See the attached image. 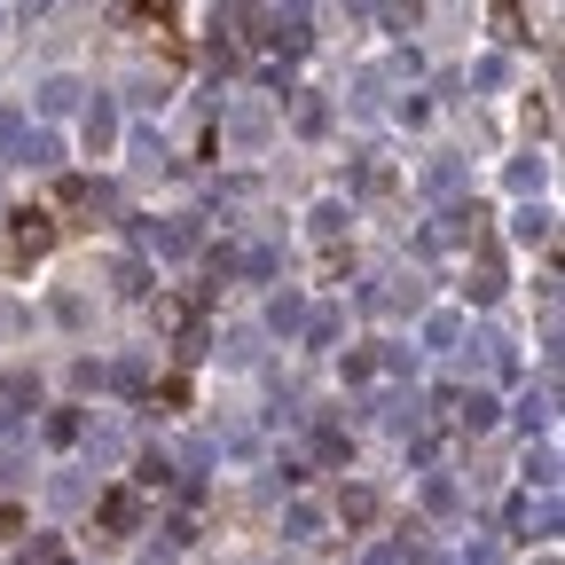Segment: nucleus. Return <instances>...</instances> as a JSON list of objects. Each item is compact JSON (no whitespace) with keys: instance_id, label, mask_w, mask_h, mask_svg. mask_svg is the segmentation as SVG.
Here are the masks:
<instances>
[{"instance_id":"f257e3e1","label":"nucleus","mask_w":565,"mask_h":565,"mask_svg":"<svg viewBox=\"0 0 565 565\" xmlns=\"http://www.w3.org/2000/svg\"><path fill=\"white\" fill-rule=\"evenodd\" d=\"M47 244H55V221H47V212H17V252L40 259Z\"/></svg>"},{"instance_id":"f03ea898","label":"nucleus","mask_w":565,"mask_h":565,"mask_svg":"<svg viewBox=\"0 0 565 565\" xmlns=\"http://www.w3.org/2000/svg\"><path fill=\"white\" fill-rule=\"evenodd\" d=\"M134 519H141V503H134V494L118 487V494H110V503H103V526H110V534H126Z\"/></svg>"},{"instance_id":"7ed1b4c3","label":"nucleus","mask_w":565,"mask_h":565,"mask_svg":"<svg viewBox=\"0 0 565 565\" xmlns=\"http://www.w3.org/2000/svg\"><path fill=\"white\" fill-rule=\"evenodd\" d=\"M519 24H526V17H519V0H494V40H526Z\"/></svg>"},{"instance_id":"20e7f679","label":"nucleus","mask_w":565,"mask_h":565,"mask_svg":"<svg viewBox=\"0 0 565 565\" xmlns=\"http://www.w3.org/2000/svg\"><path fill=\"white\" fill-rule=\"evenodd\" d=\"M345 519H353V526H370V519H377V494H370V487H353V494H345Z\"/></svg>"},{"instance_id":"39448f33","label":"nucleus","mask_w":565,"mask_h":565,"mask_svg":"<svg viewBox=\"0 0 565 565\" xmlns=\"http://www.w3.org/2000/svg\"><path fill=\"white\" fill-rule=\"evenodd\" d=\"M134 9H141V17H158V24H166V17H173V0H134Z\"/></svg>"}]
</instances>
